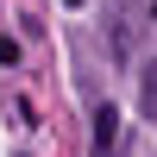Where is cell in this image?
<instances>
[{
	"label": "cell",
	"instance_id": "5b68a950",
	"mask_svg": "<svg viewBox=\"0 0 157 157\" xmlns=\"http://www.w3.org/2000/svg\"><path fill=\"white\" fill-rule=\"evenodd\" d=\"M101 157H107V151H101Z\"/></svg>",
	"mask_w": 157,
	"mask_h": 157
},
{
	"label": "cell",
	"instance_id": "6da1fadb",
	"mask_svg": "<svg viewBox=\"0 0 157 157\" xmlns=\"http://www.w3.org/2000/svg\"><path fill=\"white\" fill-rule=\"evenodd\" d=\"M113 138H120V113L101 107V113H94V151H113Z\"/></svg>",
	"mask_w": 157,
	"mask_h": 157
},
{
	"label": "cell",
	"instance_id": "3957f363",
	"mask_svg": "<svg viewBox=\"0 0 157 157\" xmlns=\"http://www.w3.org/2000/svg\"><path fill=\"white\" fill-rule=\"evenodd\" d=\"M0 63H6V69L19 63V44H13V38H0Z\"/></svg>",
	"mask_w": 157,
	"mask_h": 157
},
{
	"label": "cell",
	"instance_id": "277c9868",
	"mask_svg": "<svg viewBox=\"0 0 157 157\" xmlns=\"http://www.w3.org/2000/svg\"><path fill=\"white\" fill-rule=\"evenodd\" d=\"M69 6H82V0H69Z\"/></svg>",
	"mask_w": 157,
	"mask_h": 157
},
{
	"label": "cell",
	"instance_id": "7a4b0ae2",
	"mask_svg": "<svg viewBox=\"0 0 157 157\" xmlns=\"http://www.w3.org/2000/svg\"><path fill=\"white\" fill-rule=\"evenodd\" d=\"M138 107H145V120H157V63H145V75H138Z\"/></svg>",
	"mask_w": 157,
	"mask_h": 157
}]
</instances>
